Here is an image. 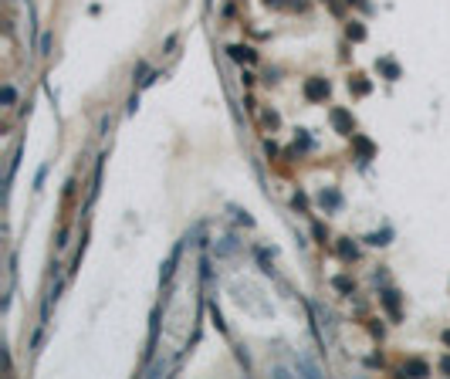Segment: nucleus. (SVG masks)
<instances>
[{
  "label": "nucleus",
  "instance_id": "obj_1",
  "mask_svg": "<svg viewBox=\"0 0 450 379\" xmlns=\"http://www.w3.org/2000/svg\"><path fill=\"white\" fill-rule=\"evenodd\" d=\"M305 95H308L312 102H319V98H325V95H328V85H325L321 78H312V81L305 85Z\"/></svg>",
  "mask_w": 450,
  "mask_h": 379
},
{
  "label": "nucleus",
  "instance_id": "obj_2",
  "mask_svg": "<svg viewBox=\"0 0 450 379\" xmlns=\"http://www.w3.org/2000/svg\"><path fill=\"white\" fill-rule=\"evenodd\" d=\"M332 122H335V129H338V132H345V135L352 132V119H349L345 112H332Z\"/></svg>",
  "mask_w": 450,
  "mask_h": 379
},
{
  "label": "nucleus",
  "instance_id": "obj_3",
  "mask_svg": "<svg viewBox=\"0 0 450 379\" xmlns=\"http://www.w3.org/2000/svg\"><path fill=\"white\" fill-rule=\"evenodd\" d=\"M230 58H237V61H251V51H247V48H230Z\"/></svg>",
  "mask_w": 450,
  "mask_h": 379
},
{
  "label": "nucleus",
  "instance_id": "obj_4",
  "mask_svg": "<svg viewBox=\"0 0 450 379\" xmlns=\"http://www.w3.org/2000/svg\"><path fill=\"white\" fill-rule=\"evenodd\" d=\"M338 251H342V257H356V247H352V244H342Z\"/></svg>",
  "mask_w": 450,
  "mask_h": 379
},
{
  "label": "nucleus",
  "instance_id": "obj_5",
  "mask_svg": "<svg viewBox=\"0 0 450 379\" xmlns=\"http://www.w3.org/2000/svg\"><path fill=\"white\" fill-rule=\"evenodd\" d=\"M362 34H366V31H362V27H349V38H356V41H362Z\"/></svg>",
  "mask_w": 450,
  "mask_h": 379
}]
</instances>
